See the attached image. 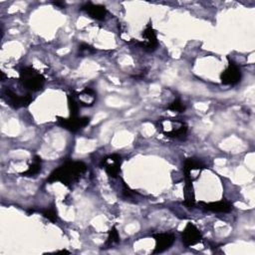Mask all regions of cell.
<instances>
[{
	"label": "cell",
	"instance_id": "obj_22",
	"mask_svg": "<svg viewBox=\"0 0 255 255\" xmlns=\"http://www.w3.org/2000/svg\"><path fill=\"white\" fill-rule=\"evenodd\" d=\"M79 51L82 52V53H83V52H88V53H90V52H94L95 49H93L90 45L83 43V44H81V45L79 46Z\"/></svg>",
	"mask_w": 255,
	"mask_h": 255
},
{
	"label": "cell",
	"instance_id": "obj_1",
	"mask_svg": "<svg viewBox=\"0 0 255 255\" xmlns=\"http://www.w3.org/2000/svg\"><path fill=\"white\" fill-rule=\"evenodd\" d=\"M87 165L82 161H67L54 169L47 177L48 182L60 181L66 186H71L86 172Z\"/></svg>",
	"mask_w": 255,
	"mask_h": 255
},
{
	"label": "cell",
	"instance_id": "obj_2",
	"mask_svg": "<svg viewBox=\"0 0 255 255\" xmlns=\"http://www.w3.org/2000/svg\"><path fill=\"white\" fill-rule=\"evenodd\" d=\"M158 128L167 137L182 139L186 136L188 127L183 121L165 119L158 122Z\"/></svg>",
	"mask_w": 255,
	"mask_h": 255
},
{
	"label": "cell",
	"instance_id": "obj_7",
	"mask_svg": "<svg viewBox=\"0 0 255 255\" xmlns=\"http://www.w3.org/2000/svg\"><path fill=\"white\" fill-rule=\"evenodd\" d=\"M241 77H242V74L239 67L234 62L229 60L228 66L220 75V80L223 85L233 86L240 82Z\"/></svg>",
	"mask_w": 255,
	"mask_h": 255
},
{
	"label": "cell",
	"instance_id": "obj_23",
	"mask_svg": "<svg viewBox=\"0 0 255 255\" xmlns=\"http://www.w3.org/2000/svg\"><path fill=\"white\" fill-rule=\"evenodd\" d=\"M55 5H57V6H65V4H64V3H61V2H56Z\"/></svg>",
	"mask_w": 255,
	"mask_h": 255
},
{
	"label": "cell",
	"instance_id": "obj_15",
	"mask_svg": "<svg viewBox=\"0 0 255 255\" xmlns=\"http://www.w3.org/2000/svg\"><path fill=\"white\" fill-rule=\"evenodd\" d=\"M183 195H184V205L188 208H191L195 204V195H194V189L192 185V181L185 180L184 188H183Z\"/></svg>",
	"mask_w": 255,
	"mask_h": 255
},
{
	"label": "cell",
	"instance_id": "obj_21",
	"mask_svg": "<svg viewBox=\"0 0 255 255\" xmlns=\"http://www.w3.org/2000/svg\"><path fill=\"white\" fill-rule=\"evenodd\" d=\"M123 185H124V188H123V193L125 196L127 197H131L133 194H134V191L131 190L125 181H123Z\"/></svg>",
	"mask_w": 255,
	"mask_h": 255
},
{
	"label": "cell",
	"instance_id": "obj_9",
	"mask_svg": "<svg viewBox=\"0 0 255 255\" xmlns=\"http://www.w3.org/2000/svg\"><path fill=\"white\" fill-rule=\"evenodd\" d=\"M142 37L144 40L137 41L135 42V44L147 52H153L157 48L158 42H157L156 33L152 28L151 24H148L146 26V28L142 32Z\"/></svg>",
	"mask_w": 255,
	"mask_h": 255
},
{
	"label": "cell",
	"instance_id": "obj_18",
	"mask_svg": "<svg viewBox=\"0 0 255 255\" xmlns=\"http://www.w3.org/2000/svg\"><path fill=\"white\" fill-rule=\"evenodd\" d=\"M68 106H69V110H70V116L77 117L78 112H79V103L71 95L68 96Z\"/></svg>",
	"mask_w": 255,
	"mask_h": 255
},
{
	"label": "cell",
	"instance_id": "obj_16",
	"mask_svg": "<svg viewBox=\"0 0 255 255\" xmlns=\"http://www.w3.org/2000/svg\"><path fill=\"white\" fill-rule=\"evenodd\" d=\"M41 168H42V159L39 155H35L33 162L29 165V167L25 171L21 172L20 174L22 176H34L41 171Z\"/></svg>",
	"mask_w": 255,
	"mask_h": 255
},
{
	"label": "cell",
	"instance_id": "obj_13",
	"mask_svg": "<svg viewBox=\"0 0 255 255\" xmlns=\"http://www.w3.org/2000/svg\"><path fill=\"white\" fill-rule=\"evenodd\" d=\"M82 11H85L91 18L96 20H104L107 16V8L103 5L93 4L92 2H87L81 8Z\"/></svg>",
	"mask_w": 255,
	"mask_h": 255
},
{
	"label": "cell",
	"instance_id": "obj_11",
	"mask_svg": "<svg viewBox=\"0 0 255 255\" xmlns=\"http://www.w3.org/2000/svg\"><path fill=\"white\" fill-rule=\"evenodd\" d=\"M152 237L155 240V247L152 251V254L161 253L168 249L174 242L175 237L171 233H156L153 234Z\"/></svg>",
	"mask_w": 255,
	"mask_h": 255
},
{
	"label": "cell",
	"instance_id": "obj_8",
	"mask_svg": "<svg viewBox=\"0 0 255 255\" xmlns=\"http://www.w3.org/2000/svg\"><path fill=\"white\" fill-rule=\"evenodd\" d=\"M182 243L186 247L193 246L202 241V235L200 230L191 222H188L184 227L181 234Z\"/></svg>",
	"mask_w": 255,
	"mask_h": 255
},
{
	"label": "cell",
	"instance_id": "obj_12",
	"mask_svg": "<svg viewBox=\"0 0 255 255\" xmlns=\"http://www.w3.org/2000/svg\"><path fill=\"white\" fill-rule=\"evenodd\" d=\"M201 208L207 211H212V212H223L227 213L230 212L233 209V205L230 201H227L225 199H221L218 201H213V202H204L200 201L199 202Z\"/></svg>",
	"mask_w": 255,
	"mask_h": 255
},
{
	"label": "cell",
	"instance_id": "obj_14",
	"mask_svg": "<svg viewBox=\"0 0 255 255\" xmlns=\"http://www.w3.org/2000/svg\"><path fill=\"white\" fill-rule=\"evenodd\" d=\"M79 105L83 107H92L97 99L96 92L91 88H85L81 93L78 94Z\"/></svg>",
	"mask_w": 255,
	"mask_h": 255
},
{
	"label": "cell",
	"instance_id": "obj_20",
	"mask_svg": "<svg viewBox=\"0 0 255 255\" xmlns=\"http://www.w3.org/2000/svg\"><path fill=\"white\" fill-rule=\"evenodd\" d=\"M42 214L45 218H47L51 222H56L58 220V215L55 208H47L42 211Z\"/></svg>",
	"mask_w": 255,
	"mask_h": 255
},
{
	"label": "cell",
	"instance_id": "obj_10",
	"mask_svg": "<svg viewBox=\"0 0 255 255\" xmlns=\"http://www.w3.org/2000/svg\"><path fill=\"white\" fill-rule=\"evenodd\" d=\"M121 164H122V157L116 153L110 154L104 157L101 161V165L105 168L107 174L113 178L118 176L121 170Z\"/></svg>",
	"mask_w": 255,
	"mask_h": 255
},
{
	"label": "cell",
	"instance_id": "obj_3",
	"mask_svg": "<svg viewBox=\"0 0 255 255\" xmlns=\"http://www.w3.org/2000/svg\"><path fill=\"white\" fill-rule=\"evenodd\" d=\"M19 74L22 86L31 92L40 91L45 84V77L32 67L22 68Z\"/></svg>",
	"mask_w": 255,
	"mask_h": 255
},
{
	"label": "cell",
	"instance_id": "obj_17",
	"mask_svg": "<svg viewBox=\"0 0 255 255\" xmlns=\"http://www.w3.org/2000/svg\"><path fill=\"white\" fill-rule=\"evenodd\" d=\"M120 242V235H119V232L116 228V226H113L110 231H109V236H108V239L105 243V245H109V246H112L113 244L115 243H119Z\"/></svg>",
	"mask_w": 255,
	"mask_h": 255
},
{
	"label": "cell",
	"instance_id": "obj_19",
	"mask_svg": "<svg viewBox=\"0 0 255 255\" xmlns=\"http://www.w3.org/2000/svg\"><path fill=\"white\" fill-rule=\"evenodd\" d=\"M168 110L172 111V112H177V113H182L185 111V106L183 105V103L179 100V99H176L174 100L173 102H171L168 107H167Z\"/></svg>",
	"mask_w": 255,
	"mask_h": 255
},
{
	"label": "cell",
	"instance_id": "obj_5",
	"mask_svg": "<svg viewBox=\"0 0 255 255\" xmlns=\"http://www.w3.org/2000/svg\"><path fill=\"white\" fill-rule=\"evenodd\" d=\"M90 123V118L88 117H72L62 118L57 117V124L62 128L70 130V131H78L79 129L85 128Z\"/></svg>",
	"mask_w": 255,
	"mask_h": 255
},
{
	"label": "cell",
	"instance_id": "obj_4",
	"mask_svg": "<svg viewBox=\"0 0 255 255\" xmlns=\"http://www.w3.org/2000/svg\"><path fill=\"white\" fill-rule=\"evenodd\" d=\"M2 98L6 101V103L10 107H12L14 109L27 107L33 101V97L30 94H27L25 96H19L8 88L4 89V91L2 93Z\"/></svg>",
	"mask_w": 255,
	"mask_h": 255
},
{
	"label": "cell",
	"instance_id": "obj_6",
	"mask_svg": "<svg viewBox=\"0 0 255 255\" xmlns=\"http://www.w3.org/2000/svg\"><path fill=\"white\" fill-rule=\"evenodd\" d=\"M203 168H204V164L199 159L194 157L186 158L183 162V168H182L185 180H189L193 182V180L199 177V174Z\"/></svg>",
	"mask_w": 255,
	"mask_h": 255
}]
</instances>
